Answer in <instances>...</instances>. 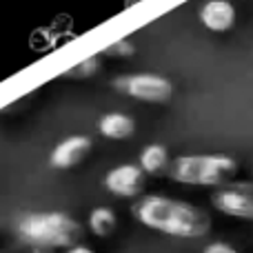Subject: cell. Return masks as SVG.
Here are the masks:
<instances>
[{
	"mask_svg": "<svg viewBox=\"0 0 253 253\" xmlns=\"http://www.w3.org/2000/svg\"><path fill=\"white\" fill-rule=\"evenodd\" d=\"M71 27H74V20H71V16H67V13H60V16H56V20L51 22V34L53 38H56V42L60 38H65V36H71Z\"/></svg>",
	"mask_w": 253,
	"mask_h": 253,
	"instance_id": "cell-13",
	"label": "cell"
},
{
	"mask_svg": "<svg viewBox=\"0 0 253 253\" xmlns=\"http://www.w3.org/2000/svg\"><path fill=\"white\" fill-rule=\"evenodd\" d=\"M135 2H140V0H126V7H131V4H135Z\"/></svg>",
	"mask_w": 253,
	"mask_h": 253,
	"instance_id": "cell-19",
	"label": "cell"
},
{
	"mask_svg": "<svg viewBox=\"0 0 253 253\" xmlns=\"http://www.w3.org/2000/svg\"><path fill=\"white\" fill-rule=\"evenodd\" d=\"M67 253H96L93 249H89V247H83V245H76V247H69Z\"/></svg>",
	"mask_w": 253,
	"mask_h": 253,
	"instance_id": "cell-17",
	"label": "cell"
},
{
	"mask_svg": "<svg viewBox=\"0 0 253 253\" xmlns=\"http://www.w3.org/2000/svg\"><path fill=\"white\" fill-rule=\"evenodd\" d=\"M96 69H98V58H89V60L80 62L78 67L67 71L65 78H89V76L96 74Z\"/></svg>",
	"mask_w": 253,
	"mask_h": 253,
	"instance_id": "cell-14",
	"label": "cell"
},
{
	"mask_svg": "<svg viewBox=\"0 0 253 253\" xmlns=\"http://www.w3.org/2000/svg\"><path fill=\"white\" fill-rule=\"evenodd\" d=\"M147 173L140 165H120L114 167L105 175V187L109 193L120 198H138L144 191Z\"/></svg>",
	"mask_w": 253,
	"mask_h": 253,
	"instance_id": "cell-6",
	"label": "cell"
},
{
	"mask_svg": "<svg viewBox=\"0 0 253 253\" xmlns=\"http://www.w3.org/2000/svg\"><path fill=\"white\" fill-rule=\"evenodd\" d=\"M211 205L229 218L253 222V184L231 182L222 189H215Z\"/></svg>",
	"mask_w": 253,
	"mask_h": 253,
	"instance_id": "cell-4",
	"label": "cell"
},
{
	"mask_svg": "<svg viewBox=\"0 0 253 253\" xmlns=\"http://www.w3.org/2000/svg\"><path fill=\"white\" fill-rule=\"evenodd\" d=\"M18 233L25 242L44 249H69L80 245L83 227L71 215L51 211V213H29L20 218Z\"/></svg>",
	"mask_w": 253,
	"mask_h": 253,
	"instance_id": "cell-3",
	"label": "cell"
},
{
	"mask_svg": "<svg viewBox=\"0 0 253 253\" xmlns=\"http://www.w3.org/2000/svg\"><path fill=\"white\" fill-rule=\"evenodd\" d=\"M105 53H107V56H131V53H133V47H131L126 40H120V42L107 47Z\"/></svg>",
	"mask_w": 253,
	"mask_h": 253,
	"instance_id": "cell-15",
	"label": "cell"
},
{
	"mask_svg": "<svg viewBox=\"0 0 253 253\" xmlns=\"http://www.w3.org/2000/svg\"><path fill=\"white\" fill-rule=\"evenodd\" d=\"M29 47L34 49V51H47V49L56 47V38H53L51 29H44V27L34 29V34H31V38H29Z\"/></svg>",
	"mask_w": 253,
	"mask_h": 253,
	"instance_id": "cell-12",
	"label": "cell"
},
{
	"mask_svg": "<svg viewBox=\"0 0 253 253\" xmlns=\"http://www.w3.org/2000/svg\"><path fill=\"white\" fill-rule=\"evenodd\" d=\"M202 253H240V251L233 249V247L227 245V242H211Z\"/></svg>",
	"mask_w": 253,
	"mask_h": 253,
	"instance_id": "cell-16",
	"label": "cell"
},
{
	"mask_svg": "<svg viewBox=\"0 0 253 253\" xmlns=\"http://www.w3.org/2000/svg\"><path fill=\"white\" fill-rule=\"evenodd\" d=\"M140 167L147 175H165L169 173L171 167V158L167 147L162 144H147L140 153Z\"/></svg>",
	"mask_w": 253,
	"mask_h": 253,
	"instance_id": "cell-9",
	"label": "cell"
},
{
	"mask_svg": "<svg viewBox=\"0 0 253 253\" xmlns=\"http://www.w3.org/2000/svg\"><path fill=\"white\" fill-rule=\"evenodd\" d=\"M116 224H118V218H116V213L109 207H98L89 215V229L100 238L111 236L116 231Z\"/></svg>",
	"mask_w": 253,
	"mask_h": 253,
	"instance_id": "cell-11",
	"label": "cell"
},
{
	"mask_svg": "<svg viewBox=\"0 0 253 253\" xmlns=\"http://www.w3.org/2000/svg\"><path fill=\"white\" fill-rule=\"evenodd\" d=\"M131 213L140 224L173 238L196 240L211 231V215L205 209L158 193L142 196L131 207Z\"/></svg>",
	"mask_w": 253,
	"mask_h": 253,
	"instance_id": "cell-1",
	"label": "cell"
},
{
	"mask_svg": "<svg viewBox=\"0 0 253 253\" xmlns=\"http://www.w3.org/2000/svg\"><path fill=\"white\" fill-rule=\"evenodd\" d=\"M240 165L231 156H180L171 160L169 175L180 184L222 189L236 180Z\"/></svg>",
	"mask_w": 253,
	"mask_h": 253,
	"instance_id": "cell-2",
	"label": "cell"
},
{
	"mask_svg": "<svg viewBox=\"0 0 253 253\" xmlns=\"http://www.w3.org/2000/svg\"><path fill=\"white\" fill-rule=\"evenodd\" d=\"M89 151H91V140L84 135H71L53 149L49 162L56 169H71V167H78L89 156Z\"/></svg>",
	"mask_w": 253,
	"mask_h": 253,
	"instance_id": "cell-7",
	"label": "cell"
},
{
	"mask_svg": "<svg viewBox=\"0 0 253 253\" xmlns=\"http://www.w3.org/2000/svg\"><path fill=\"white\" fill-rule=\"evenodd\" d=\"M135 131V123L125 114H107L100 120V133L111 140H125L131 138Z\"/></svg>",
	"mask_w": 253,
	"mask_h": 253,
	"instance_id": "cell-10",
	"label": "cell"
},
{
	"mask_svg": "<svg viewBox=\"0 0 253 253\" xmlns=\"http://www.w3.org/2000/svg\"><path fill=\"white\" fill-rule=\"evenodd\" d=\"M31 253H51L49 249H44V247H34V251Z\"/></svg>",
	"mask_w": 253,
	"mask_h": 253,
	"instance_id": "cell-18",
	"label": "cell"
},
{
	"mask_svg": "<svg viewBox=\"0 0 253 253\" xmlns=\"http://www.w3.org/2000/svg\"><path fill=\"white\" fill-rule=\"evenodd\" d=\"M202 22L207 29L211 31H227L236 22V9L227 2V0H211L202 7L200 13Z\"/></svg>",
	"mask_w": 253,
	"mask_h": 253,
	"instance_id": "cell-8",
	"label": "cell"
},
{
	"mask_svg": "<svg viewBox=\"0 0 253 253\" xmlns=\"http://www.w3.org/2000/svg\"><path fill=\"white\" fill-rule=\"evenodd\" d=\"M114 84L118 91H125L135 100H144V102H167L171 98V93H173V87H171L169 80L151 74L125 76V78L116 80Z\"/></svg>",
	"mask_w": 253,
	"mask_h": 253,
	"instance_id": "cell-5",
	"label": "cell"
}]
</instances>
